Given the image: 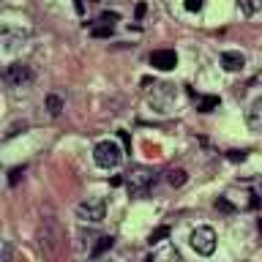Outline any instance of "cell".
<instances>
[{
    "label": "cell",
    "mask_w": 262,
    "mask_h": 262,
    "mask_svg": "<svg viewBox=\"0 0 262 262\" xmlns=\"http://www.w3.org/2000/svg\"><path fill=\"white\" fill-rule=\"evenodd\" d=\"M156 183V172L147 169V167H134L126 175V188L131 196H145L150 191V186Z\"/></svg>",
    "instance_id": "1"
},
{
    "label": "cell",
    "mask_w": 262,
    "mask_h": 262,
    "mask_svg": "<svg viewBox=\"0 0 262 262\" xmlns=\"http://www.w3.org/2000/svg\"><path fill=\"white\" fill-rule=\"evenodd\" d=\"M106 216V202L101 196H88L77 205V219L85 221V224H98Z\"/></svg>",
    "instance_id": "2"
},
{
    "label": "cell",
    "mask_w": 262,
    "mask_h": 262,
    "mask_svg": "<svg viewBox=\"0 0 262 262\" xmlns=\"http://www.w3.org/2000/svg\"><path fill=\"white\" fill-rule=\"evenodd\" d=\"M93 159H96L98 167H104V169L118 167L120 159H123L120 145H118V142H112V139H104V142H98V145L93 147Z\"/></svg>",
    "instance_id": "3"
},
{
    "label": "cell",
    "mask_w": 262,
    "mask_h": 262,
    "mask_svg": "<svg viewBox=\"0 0 262 262\" xmlns=\"http://www.w3.org/2000/svg\"><path fill=\"white\" fill-rule=\"evenodd\" d=\"M188 243H191V249L196 254L210 257V254L216 251V232H213V227H196L194 232L188 235Z\"/></svg>",
    "instance_id": "4"
},
{
    "label": "cell",
    "mask_w": 262,
    "mask_h": 262,
    "mask_svg": "<svg viewBox=\"0 0 262 262\" xmlns=\"http://www.w3.org/2000/svg\"><path fill=\"white\" fill-rule=\"evenodd\" d=\"M3 79L11 88H28L33 82V71H30V66H25V63H11L3 71Z\"/></svg>",
    "instance_id": "5"
},
{
    "label": "cell",
    "mask_w": 262,
    "mask_h": 262,
    "mask_svg": "<svg viewBox=\"0 0 262 262\" xmlns=\"http://www.w3.org/2000/svg\"><path fill=\"white\" fill-rule=\"evenodd\" d=\"M150 66L159 71H172L178 66V55L172 52V49H156L150 55Z\"/></svg>",
    "instance_id": "6"
},
{
    "label": "cell",
    "mask_w": 262,
    "mask_h": 262,
    "mask_svg": "<svg viewBox=\"0 0 262 262\" xmlns=\"http://www.w3.org/2000/svg\"><path fill=\"white\" fill-rule=\"evenodd\" d=\"M246 123H249L251 131H262V98H257V101L249 106V112H246Z\"/></svg>",
    "instance_id": "7"
},
{
    "label": "cell",
    "mask_w": 262,
    "mask_h": 262,
    "mask_svg": "<svg viewBox=\"0 0 262 262\" xmlns=\"http://www.w3.org/2000/svg\"><path fill=\"white\" fill-rule=\"evenodd\" d=\"M221 66H224L227 71H241L246 66V57L241 52H221Z\"/></svg>",
    "instance_id": "8"
},
{
    "label": "cell",
    "mask_w": 262,
    "mask_h": 262,
    "mask_svg": "<svg viewBox=\"0 0 262 262\" xmlns=\"http://www.w3.org/2000/svg\"><path fill=\"white\" fill-rule=\"evenodd\" d=\"M153 259H156V262H180V251L169 243V246H164V251H159Z\"/></svg>",
    "instance_id": "9"
},
{
    "label": "cell",
    "mask_w": 262,
    "mask_h": 262,
    "mask_svg": "<svg viewBox=\"0 0 262 262\" xmlns=\"http://www.w3.org/2000/svg\"><path fill=\"white\" fill-rule=\"evenodd\" d=\"M188 180V175H186V169H169L167 172V183L169 186H175V188H180Z\"/></svg>",
    "instance_id": "10"
},
{
    "label": "cell",
    "mask_w": 262,
    "mask_h": 262,
    "mask_svg": "<svg viewBox=\"0 0 262 262\" xmlns=\"http://www.w3.org/2000/svg\"><path fill=\"white\" fill-rule=\"evenodd\" d=\"M219 104H221L219 96H202L200 101H196V110H200V112H213Z\"/></svg>",
    "instance_id": "11"
},
{
    "label": "cell",
    "mask_w": 262,
    "mask_h": 262,
    "mask_svg": "<svg viewBox=\"0 0 262 262\" xmlns=\"http://www.w3.org/2000/svg\"><path fill=\"white\" fill-rule=\"evenodd\" d=\"M112 243H115V237L112 235H104V237H98V243L93 246V259H98L106 249H112Z\"/></svg>",
    "instance_id": "12"
},
{
    "label": "cell",
    "mask_w": 262,
    "mask_h": 262,
    "mask_svg": "<svg viewBox=\"0 0 262 262\" xmlns=\"http://www.w3.org/2000/svg\"><path fill=\"white\" fill-rule=\"evenodd\" d=\"M3 41H6V49H14L16 44L25 41V33H11V30H3Z\"/></svg>",
    "instance_id": "13"
},
{
    "label": "cell",
    "mask_w": 262,
    "mask_h": 262,
    "mask_svg": "<svg viewBox=\"0 0 262 262\" xmlns=\"http://www.w3.org/2000/svg\"><path fill=\"white\" fill-rule=\"evenodd\" d=\"M47 110H49V115H52V118H57V115H60V110H63V101H60V96H47Z\"/></svg>",
    "instance_id": "14"
},
{
    "label": "cell",
    "mask_w": 262,
    "mask_h": 262,
    "mask_svg": "<svg viewBox=\"0 0 262 262\" xmlns=\"http://www.w3.org/2000/svg\"><path fill=\"white\" fill-rule=\"evenodd\" d=\"M164 237H169V227H167V224H164V227H156L153 232H150V237H147V243H150V246H153V243H161Z\"/></svg>",
    "instance_id": "15"
},
{
    "label": "cell",
    "mask_w": 262,
    "mask_h": 262,
    "mask_svg": "<svg viewBox=\"0 0 262 262\" xmlns=\"http://www.w3.org/2000/svg\"><path fill=\"white\" fill-rule=\"evenodd\" d=\"M120 16L115 14V11H104L101 16H98V25H104V28H115V22H118Z\"/></svg>",
    "instance_id": "16"
},
{
    "label": "cell",
    "mask_w": 262,
    "mask_h": 262,
    "mask_svg": "<svg viewBox=\"0 0 262 262\" xmlns=\"http://www.w3.org/2000/svg\"><path fill=\"white\" fill-rule=\"evenodd\" d=\"M241 8L246 14H257L262 8V0H241Z\"/></svg>",
    "instance_id": "17"
},
{
    "label": "cell",
    "mask_w": 262,
    "mask_h": 262,
    "mask_svg": "<svg viewBox=\"0 0 262 262\" xmlns=\"http://www.w3.org/2000/svg\"><path fill=\"white\" fill-rule=\"evenodd\" d=\"M90 36L96 38H104V36H112V28H104V25H96L93 30H90Z\"/></svg>",
    "instance_id": "18"
},
{
    "label": "cell",
    "mask_w": 262,
    "mask_h": 262,
    "mask_svg": "<svg viewBox=\"0 0 262 262\" xmlns=\"http://www.w3.org/2000/svg\"><path fill=\"white\" fill-rule=\"evenodd\" d=\"M22 172H25V167H14V169H11V178H8V183L16 186V183H19V175H22Z\"/></svg>",
    "instance_id": "19"
},
{
    "label": "cell",
    "mask_w": 262,
    "mask_h": 262,
    "mask_svg": "<svg viewBox=\"0 0 262 262\" xmlns=\"http://www.w3.org/2000/svg\"><path fill=\"white\" fill-rule=\"evenodd\" d=\"M186 11H202V0H186Z\"/></svg>",
    "instance_id": "20"
},
{
    "label": "cell",
    "mask_w": 262,
    "mask_h": 262,
    "mask_svg": "<svg viewBox=\"0 0 262 262\" xmlns=\"http://www.w3.org/2000/svg\"><path fill=\"white\" fill-rule=\"evenodd\" d=\"M246 159V150H229V161H243Z\"/></svg>",
    "instance_id": "21"
},
{
    "label": "cell",
    "mask_w": 262,
    "mask_h": 262,
    "mask_svg": "<svg viewBox=\"0 0 262 262\" xmlns=\"http://www.w3.org/2000/svg\"><path fill=\"white\" fill-rule=\"evenodd\" d=\"M88 3H90V0H77V14H85L88 11Z\"/></svg>",
    "instance_id": "22"
},
{
    "label": "cell",
    "mask_w": 262,
    "mask_h": 262,
    "mask_svg": "<svg viewBox=\"0 0 262 262\" xmlns=\"http://www.w3.org/2000/svg\"><path fill=\"white\" fill-rule=\"evenodd\" d=\"M3 259H11V243H3Z\"/></svg>",
    "instance_id": "23"
},
{
    "label": "cell",
    "mask_w": 262,
    "mask_h": 262,
    "mask_svg": "<svg viewBox=\"0 0 262 262\" xmlns=\"http://www.w3.org/2000/svg\"><path fill=\"white\" fill-rule=\"evenodd\" d=\"M90 262H104V259H90Z\"/></svg>",
    "instance_id": "24"
},
{
    "label": "cell",
    "mask_w": 262,
    "mask_h": 262,
    "mask_svg": "<svg viewBox=\"0 0 262 262\" xmlns=\"http://www.w3.org/2000/svg\"><path fill=\"white\" fill-rule=\"evenodd\" d=\"M259 235H262V221H259Z\"/></svg>",
    "instance_id": "25"
},
{
    "label": "cell",
    "mask_w": 262,
    "mask_h": 262,
    "mask_svg": "<svg viewBox=\"0 0 262 262\" xmlns=\"http://www.w3.org/2000/svg\"><path fill=\"white\" fill-rule=\"evenodd\" d=\"M145 262H156V259H153V257H150V259H145Z\"/></svg>",
    "instance_id": "26"
}]
</instances>
